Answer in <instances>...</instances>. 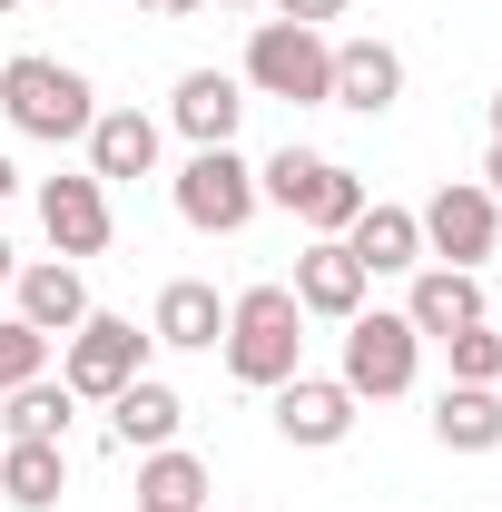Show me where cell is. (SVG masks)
I'll return each instance as SVG.
<instances>
[{
	"mask_svg": "<svg viewBox=\"0 0 502 512\" xmlns=\"http://www.w3.org/2000/svg\"><path fill=\"white\" fill-rule=\"evenodd\" d=\"M296 355H306V306H296V286H247V296L227 306V375L237 384H286Z\"/></svg>",
	"mask_w": 502,
	"mask_h": 512,
	"instance_id": "obj_1",
	"label": "cell"
},
{
	"mask_svg": "<svg viewBox=\"0 0 502 512\" xmlns=\"http://www.w3.org/2000/svg\"><path fill=\"white\" fill-rule=\"evenodd\" d=\"M256 197H276L286 217H306L315 237H345V227L365 217V178L335 168V158H306V148H276V158L256 168Z\"/></svg>",
	"mask_w": 502,
	"mask_h": 512,
	"instance_id": "obj_2",
	"label": "cell"
},
{
	"mask_svg": "<svg viewBox=\"0 0 502 512\" xmlns=\"http://www.w3.org/2000/svg\"><path fill=\"white\" fill-rule=\"evenodd\" d=\"M0 109L30 128V138H89V79L79 69H60V60H40V50H20V60L0 69Z\"/></svg>",
	"mask_w": 502,
	"mask_h": 512,
	"instance_id": "obj_3",
	"label": "cell"
},
{
	"mask_svg": "<svg viewBox=\"0 0 502 512\" xmlns=\"http://www.w3.org/2000/svg\"><path fill=\"white\" fill-rule=\"evenodd\" d=\"M247 79L266 89V99H296V109H315V99H335V50L315 40L306 20H256V40H247Z\"/></svg>",
	"mask_w": 502,
	"mask_h": 512,
	"instance_id": "obj_4",
	"label": "cell"
},
{
	"mask_svg": "<svg viewBox=\"0 0 502 512\" xmlns=\"http://www.w3.org/2000/svg\"><path fill=\"white\" fill-rule=\"evenodd\" d=\"M148 345H158V335H138L128 316H79V325H69V365H60V384L79 394V404H109L119 384H138Z\"/></svg>",
	"mask_w": 502,
	"mask_h": 512,
	"instance_id": "obj_5",
	"label": "cell"
},
{
	"mask_svg": "<svg viewBox=\"0 0 502 512\" xmlns=\"http://www.w3.org/2000/svg\"><path fill=\"white\" fill-rule=\"evenodd\" d=\"M178 217L207 227V237H237V227L256 217V168L237 158V148H197L188 168H178Z\"/></svg>",
	"mask_w": 502,
	"mask_h": 512,
	"instance_id": "obj_6",
	"label": "cell"
},
{
	"mask_svg": "<svg viewBox=\"0 0 502 512\" xmlns=\"http://www.w3.org/2000/svg\"><path fill=\"white\" fill-rule=\"evenodd\" d=\"M414 345H424V335H414V325L404 316H345V394H404V384H414Z\"/></svg>",
	"mask_w": 502,
	"mask_h": 512,
	"instance_id": "obj_7",
	"label": "cell"
},
{
	"mask_svg": "<svg viewBox=\"0 0 502 512\" xmlns=\"http://www.w3.org/2000/svg\"><path fill=\"white\" fill-rule=\"evenodd\" d=\"M414 227H424V247H434L443 266H483V256H493V237H502V207L473 188V178H443L434 207H424Z\"/></svg>",
	"mask_w": 502,
	"mask_h": 512,
	"instance_id": "obj_8",
	"label": "cell"
},
{
	"mask_svg": "<svg viewBox=\"0 0 502 512\" xmlns=\"http://www.w3.org/2000/svg\"><path fill=\"white\" fill-rule=\"evenodd\" d=\"M276 434L286 444H345L355 434V394L325 375H286L276 384Z\"/></svg>",
	"mask_w": 502,
	"mask_h": 512,
	"instance_id": "obj_9",
	"label": "cell"
},
{
	"mask_svg": "<svg viewBox=\"0 0 502 512\" xmlns=\"http://www.w3.org/2000/svg\"><path fill=\"white\" fill-rule=\"evenodd\" d=\"M40 227H50L60 256H99L109 247V188L99 178H50L40 188Z\"/></svg>",
	"mask_w": 502,
	"mask_h": 512,
	"instance_id": "obj_10",
	"label": "cell"
},
{
	"mask_svg": "<svg viewBox=\"0 0 502 512\" xmlns=\"http://www.w3.org/2000/svg\"><path fill=\"white\" fill-rule=\"evenodd\" d=\"M296 306H306V316H365V266H355V256H345V237H315L306 256H296Z\"/></svg>",
	"mask_w": 502,
	"mask_h": 512,
	"instance_id": "obj_11",
	"label": "cell"
},
{
	"mask_svg": "<svg viewBox=\"0 0 502 512\" xmlns=\"http://www.w3.org/2000/svg\"><path fill=\"white\" fill-rule=\"evenodd\" d=\"M345 256H355L365 276H404V266H424V227H414V207L365 197V217L345 227Z\"/></svg>",
	"mask_w": 502,
	"mask_h": 512,
	"instance_id": "obj_12",
	"label": "cell"
},
{
	"mask_svg": "<svg viewBox=\"0 0 502 512\" xmlns=\"http://www.w3.org/2000/svg\"><path fill=\"white\" fill-rule=\"evenodd\" d=\"M178 424H188V404H178V394H168L158 375H138V384H119V394H109V434H119L128 453L178 444Z\"/></svg>",
	"mask_w": 502,
	"mask_h": 512,
	"instance_id": "obj_13",
	"label": "cell"
},
{
	"mask_svg": "<svg viewBox=\"0 0 502 512\" xmlns=\"http://www.w3.org/2000/svg\"><path fill=\"white\" fill-rule=\"evenodd\" d=\"M168 119L188 128L197 148H227L237 119H247V99H237V79H227V69H188V79H178V99H168Z\"/></svg>",
	"mask_w": 502,
	"mask_h": 512,
	"instance_id": "obj_14",
	"label": "cell"
},
{
	"mask_svg": "<svg viewBox=\"0 0 502 512\" xmlns=\"http://www.w3.org/2000/svg\"><path fill=\"white\" fill-rule=\"evenodd\" d=\"M148 168H158V119L99 109V119H89V178L109 188V178H148Z\"/></svg>",
	"mask_w": 502,
	"mask_h": 512,
	"instance_id": "obj_15",
	"label": "cell"
},
{
	"mask_svg": "<svg viewBox=\"0 0 502 512\" xmlns=\"http://www.w3.org/2000/svg\"><path fill=\"white\" fill-rule=\"evenodd\" d=\"M335 99L365 109V119H384V109L404 99V60H394L384 40H345V50H335Z\"/></svg>",
	"mask_w": 502,
	"mask_h": 512,
	"instance_id": "obj_16",
	"label": "cell"
},
{
	"mask_svg": "<svg viewBox=\"0 0 502 512\" xmlns=\"http://www.w3.org/2000/svg\"><path fill=\"white\" fill-rule=\"evenodd\" d=\"M404 325H414V335H463V325H483V286H473V266H434V276H414Z\"/></svg>",
	"mask_w": 502,
	"mask_h": 512,
	"instance_id": "obj_17",
	"label": "cell"
},
{
	"mask_svg": "<svg viewBox=\"0 0 502 512\" xmlns=\"http://www.w3.org/2000/svg\"><path fill=\"white\" fill-rule=\"evenodd\" d=\"M79 316H89V286H79V266H69V256H50V266H20V325L69 335Z\"/></svg>",
	"mask_w": 502,
	"mask_h": 512,
	"instance_id": "obj_18",
	"label": "cell"
},
{
	"mask_svg": "<svg viewBox=\"0 0 502 512\" xmlns=\"http://www.w3.org/2000/svg\"><path fill=\"white\" fill-rule=\"evenodd\" d=\"M158 345H217L227 335V306H217V286L207 276H178V286H158V316H148Z\"/></svg>",
	"mask_w": 502,
	"mask_h": 512,
	"instance_id": "obj_19",
	"label": "cell"
},
{
	"mask_svg": "<svg viewBox=\"0 0 502 512\" xmlns=\"http://www.w3.org/2000/svg\"><path fill=\"white\" fill-rule=\"evenodd\" d=\"M434 434H443L453 453H493V444H502V394H493V384H443Z\"/></svg>",
	"mask_w": 502,
	"mask_h": 512,
	"instance_id": "obj_20",
	"label": "cell"
},
{
	"mask_svg": "<svg viewBox=\"0 0 502 512\" xmlns=\"http://www.w3.org/2000/svg\"><path fill=\"white\" fill-rule=\"evenodd\" d=\"M0 493L20 512H50L69 493V463H60V444H0Z\"/></svg>",
	"mask_w": 502,
	"mask_h": 512,
	"instance_id": "obj_21",
	"label": "cell"
},
{
	"mask_svg": "<svg viewBox=\"0 0 502 512\" xmlns=\"http://www.w3.org/2000/svg\"><path fill=\"white\" fill-rule=\"evenodd\" d=\"M138 503H178V512H197V503H207V463H197V453H178V444H158L148 463H138Z\"/></svg>",
	"mask_w": 502,
	"mask_h": 512,
	"instance_id": "obj_22",
	"label": "cell"
},
{
	"mask_svg": "<svg viewBox=\"0 0 502 512\" xmlns=\"http://www.w3.org/2000/svg\"><path fill=\"white\" fill-rule=\"evenodd\" d=\"M69 404H79L69 384H20V394H10V444H60Z\"/></svg>",
	"mask_w": 502,
	"mask_h": 512,
	"instance_id": "obj_23",
	"label": "cell"
},
{
	"mask_svg": "<svg viewBox=\"0 0 502 512\" xmlns=\"http://www.w3.org/2000/svg\"><path fill=\"white\" fill-rule=\"evenodd\" d=\"M40 365H50V335L40 325H0V394H20V384H40Z\"/></svg>",
	"mask_w": 502,
	"mask_h": 512,
	"instance_id": "obj_24",
	"label": "cell"
},
{
	"mask_svg": "<svg viewBox=\"0 0 502 512\" xmlns=\"http://www.w3.org/2000/svg\"><path fill=\"white\" fill-rule=\"evenodd\" d=\"M443 345H453V384H502V325H463Z\"/></svg>",
	"mask_w": 502,
	"mask_h": 512,
	"instance_id": "obj_25",
	"label": "cell"
},
{
	"mask_svg": "<svg viewBox=\"0 0 502 512\" xmlns=\"http://www.w3.org/2000/svg\"><path fill=\"white\" fill-rule=\"evenodd\" d=\"M276 10H286V20H306V30H315V20H335L345 0H276Z\"/></svg>",
	"mask_w": 502,
	"mask_h": 512,
	"instance_id": "obj_26",
	"label": "cell"
},
{
	"mask_svg": "<svg viewBox=\"0 0 502 512\" xmlns=\"http://www.w3.org/2000/svg\"><path fill=\"white\" fill-rule=\"evenodd\" d=\"M483 197H493V207H502V138H493V148H483Z\"/></svg>",
	"mask_w": 502,
	"mask_h": 512,
	"instance_id": "obj_27",
	"label": "cell"
},
{
	"mask_svg": "<svg viewBox=\"0 0 502 512\" xmlns=\"http://www.w3.org/2000/svg\"><path fill=\"white\" fill-rule=\"evenodd\" d=\"M148 10H158V20H178V10H197V0H148Z\"/></svg>",
	"mask_w": 502,
	"mask_h": 512,
	"instance_id": "obj_28",
	"label": "cell"
},
{
	"mask_svg": "<svg viewBox=\"0 0 502 512\" xmlns=\"http://www.w3.org/2000/svg\"><path fill=\"white\" fill-rule=\"evenodd\" d=\"M10 276H20V256H10V247H0V286H10Z\"/></svg>",
	"mask_w": 502,
	"mask_h": 512,
	"instance_id": "obj_29",
	"label": "cell"
},
{
	"mask_svg": "<svg viewBox=\"0 0 502 512\" xmlns=\"http://www.w3.org/2000/svg\"><path fill=\"white\" fill-rule=\"evenodd\" d=\"M10 188H20V168H10V158H0V197H10Z\"/></svg>",
	"mask_w": 502,
	"mask_h": 512,
	"instance_id": "obj_30",
	"label": "cell"
},
{
	"mask_svg": "<svg viewBox=\"0 0 502 512\" xmlns=\"http://www.w3.org/2000/svg\"><path fill=\"white\" fill-rule=\"evenodd\" d=\"M493 138H502V89H493Z\"/></svg>",
	"mask_w": 502,
	"mask_h": 512,
	"instance_id": "obj_31",
	"label": "cell"
},
{
	"mask_svg": "<svg viewBox=\"0 0 502 512\" xmlns=\"http://www.w3.org/2000/svg\"><path fill=\"white\" fill-rule=\"evenodd\" d=\"M138 512H178V503H138Z\"/></svg>",
	"mask_w": 502,
	"mask_h": 512,
	"instance_id": "obj_32",
	"label": "cell"
},
{
	"mask_svg": "<svg viewBox=\"0 0 502 512\" xmlns=\"http://www.w3.org/2000/svg\"><path fill=\"white\" fill-rule=\"evenodd\" d=\"M227 10H256V0H227Z\"/></svg>",
	"mask_w": 502,
	"mask_h": 512,
	"instance_id": "obj_33",
	"label": "cell"
},
{
	"mask_svg": "<svg viewBox=\"0 0 502 512\" xmlns=\"http://www.w3.org/2000/svg\"><path fill=\"white\" fill-rule=\"evenodd\" d=\"M0 10H10V0H0Z\"/></svg>",
	"mask_w": 502,
	"mask_h": 512,
	"instance_id": "obj_34",
	"label": "cell"
}]
</instances>
